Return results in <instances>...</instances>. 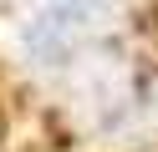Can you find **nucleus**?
Returning a JSON list of instances; mask_svg holds the SVG:
<instances>
[{
	"instance_id": "nucleus-1",
	"label": "nucleus",
	"mask_w": 158,
	"mask_h": 152,
	"mask_svg": "<svg viewBox=\"0 0 158 152\" xmlns=\"http://www.w3.org/2000/svg\"><path fill=\"white\" fill-rule=\"evenodd\" d=\"M127 0H21L5 20V46L31 71L77 66L123 20Z\"/></svg>"
},
{
	"instance_id": "nucleus-2",
	"label": "nucleus",
	"mask_w": 158,
	"mask_h": 152,
	"mask_svg": "<svg viewBox=\"0 0 158 152\" xmlns=\"http://www.w3.org/2000/svg\"><path fill=\"white\" fill-rule=\"evenodd\" d=\"M143 111H148V117H153V122H158V101H143Z\"/></svg>"
}]
</instances>
